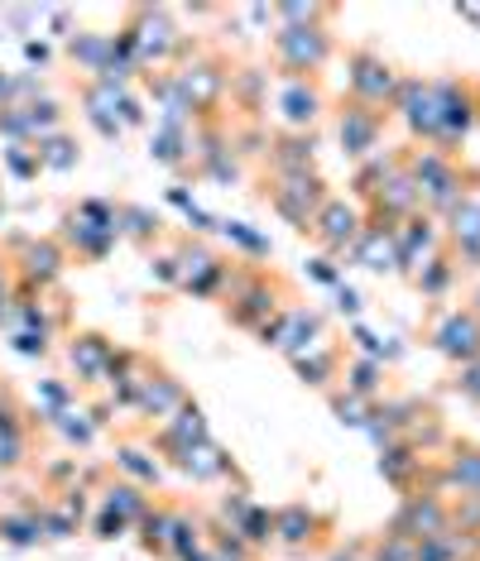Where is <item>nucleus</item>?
<instances>
[{"mask_svg":"<svg viewBox=\"0 0 480 561\" xmlns=\"http://www.w3.org/2000/svg\"><path fill=\"white\" fill-rule=\"evenodd\" d=\"M447 528H452V514H447V504H442L437 494H409L403 508L395 514V523H389V533H399V538H409V542L442 538Z\"/></svg>","mask_w":480,"mask_h":561,"instance_id":"1","label":"nucleus"},{"mask_svg":"<svg viewBox=\"0 0 480 561\" xmlns=\"http://www.w3.org/2000/svg\"><path fill=\"white\" fill-rule=\"evenodd\" d=\"M437 351L452 355V360H480V317L476 312H452L447 322L437 327Z\"/></svg>","mask_w":480,"mask_h":561,"instance_id":"2","label":"nucleus"},{"mask_svg":"<svg viewBox=\"0 0 480 561\" xmlns=\"http://www.w3.org/2000/svg\"><path fill=\"white\" fill-rule=\"evenodd\" d=\"M279 54L294 72H312V68H322V58H327V34L308 30V24H294V30L279 34Z\"/></svg>","mask_w":480,"mask_h":561,"instance_id":"3","label":"nucleus"},{"mask_svg":"<svg viewBox=\"0 0 480 561\" xmlns=\"http://www.w3.org/2000/svg\"><path fill=\"white\" fill-rule=\"evenodd\" d=\"M351 68H356L351 72V92H356L365 106H375V101H385L389 92H395V72H389L385 58H375V54L361 48V54L351 58Z\"/></svg>","mask_w":480,"mask_h":561,"instance_id":"4","label":"nucleus"},{"mask_svg":"<svg viewBox=\"0 0 480 561\" xmlns=\"http://www.w3.org/2000/svg\"><path fill=\"white\" fill-rule=\"evenodd\" d=\"M312 231H318L322 245L341 250L351 236L361 231V216H356V207H346V202H322V211H318V221H312Z\"/></svg>","mask_w":480,"mask_h":561,"instance_id":"5","label":"nucleus"},{"mask_svg":"<svg viewBox=\"0 0 480 561\" xmlns=\"http://www.w3.org/2000/svg\"><path fill=\"white\" fill-rule=\"evenodd\" d=\"M403 116L419 135H437L442 130V106H437V87L409 82L403 87Z\"/></svg>","mask_w":480,"mask_h":561,"instance_id":"6","label":"nucleus"},{"mask_svg":"<svg viewBox=\"0 0 480 561\" xmlns=\"http://www.w3.org/2000/svg\"><path fill=\"white\" fill-rule=\"evenodd\" d=\"M318 528H322V518L302 504H288V508L274 514V538H279L284 547H308L312 538H318Z\"/></svg>","mask_w":480,"mask_h":561,"instance_id":"7","label":"nucleus"},{"mask_svg":"<svg viewBox=\"0 0 480 561\" xmlns=\"http://www.w3.org/2000/svg\"><path fill=\"white\" fill-rule=\"evenodd\" d=\"M375 135H380V116H375L370 106H351L346 116H341V145H346V154L375 149Z\"/></svg>","mask_w":480,"mask_h":561,"instance_id":"8","label":"nucleus"},{"mask_svg":"<svg viewBox=\"0 0 480 561\" xmlns=\"http://www.w3.org/2000/svg\"><path fill=\"white\" fill-rule=\"evenodd\" d=\"M356 260L365 264V270H375V274H389L399 264V240H395V231H380V226H375V231H365L361 236V250H356Z\"/></svg>","mask_w":480,"mask_h":561,"instance_id":"9","label":"nucleus"},{"mask_svg":"<svg viewBox=\"0 0 480 561\" xmlns=\"http://www.w3.org/2000/svg\"><path fill=\"white\" fill-rule=\"evenodd\" d=\"M279 106H284V116L294 121V125H308L312 116H318V106H322V101H318V92H312L308 82H288V87H284V101H279Z\"/></svg>","mask_w":480,"mask_h":561,"instance_id":"10","label":"nucleus"},{"mask_svg":"<svg viewBox=\"0 0 480 561\" xmlns=\"http://www.w3.org/2000/svg\"><path fill=\"white\" fill-rule=\"evenodd\" d=\"M231 533H240V538H245V547H264V542H274V514H264V508L250 504V514L240 518Z\"/></svg>","mask_w":480,"mask_h":561,"instance_id":"11","label":"nucleus"},{"mask_svg":"<svg viewBox=\"0 0 480 561\" xmlns=\"http://www.w3.org/2000/svg\"><path fill=\"white\" fill-rule=\"evenodd\" d=\"M413 547H419V542L399 538V533H385V542H375L370 561H413Z\"/></svg>","mask_w":480,"mask_h":561,"instance_id":"12","label":"nucleus"},{"mask_svg":"<svg viewBox=\"0 0 480 561\" xmlns=\"http://www.w3.org/2000/svg\"><path fill=\"white\" fill-rule=\"evenodd\" d=\"M298 365V375H302V385H327V375H332V355H312V360H308V355H302V360H294Z\"/></svg>","mask_w":480,"mask_h":561,"instance_id":"13","label":"nucleus"},{"mask_svg":"<svg viewBox=\"0 0 480 561\" xmlns=\"http://www.w3.org/2000/svg\"><path fill=\"white\" fill-rule=\"evenodd\" d=\"M375 389H380V365L361 360L356 369H351V393H375Z\"/></svg>","mask_w":480,"mask_h":561,"instance_id":"14","label":"nucleus"},{"mask_svg":"<svg viewBox=\"0 0 480 561\" xmlns=\"http://www.w3.org/2000/svg\"><path fill=\"white\" fill-rule=\"evenodd\" d=\"M226 236H231V240H240V245H245V250H255V254H270V240H264V236H255V231H250L245 221H226Z\"/></svg>","mask_w":480,"mask_h":561,"instance_id":"15","label":"nucleus"},{"mask_svg":"<svg viewBox=\"0 0 480 561\" xmlns=\"http://www.w3.org/2000/svg\"><path fill=\"white\" fill-rule=\"evenodd\" d=\"M332 408L341 413V423H351V427H365V408H361L356 399H341V393H336V399H332Z\"/></svg>","mask_w":480,"mask_h":561,"instance_id":"16","label":"nucleus"},{"mask_svg":"<svg viewBox=\"0 0 480 561\" xmlns=\"http://www.w3.org/2000/svg\"><path fill=\"white\" fill-rule=\"evenodd\" d=\"M279 15H284V20H318L322 10H318V5H284Z\"/></svg>","mask_w":480,"mask_h":561,"instance_id":"17","label":"nucleus"},{"mask_svg":"<svg viewBox=\"0 0 480 561\" xmlns=\"http://www.w3.org/2000/svg\"><path fill=\"white\" fill-rule=\"evenodd\" d=\"M461 389H466V393H476V399H480V360H471V365H466V375H461Z\"/></svg>","mask_w":480,"mask_h":561,"instance_id":"18","label":"nucleus"},{"mask_svg":"<svg viewBox=\"0 0 480 561\" xmlns=\"http://www.w3.org/2000/svg\"><path fill=\"white\" fill-rule=\"evenodd\" d=\"M336 302H341V312H361V293L356 288H336Z\"/></svg>","mask_w":480,"mask_h":561,"instance_id":"19","label":"nucleus"},{"mask_svg":"<svg viewBox=\"0 0 480 561\" xmlns=\"http://www.w3.org/2000/svg\"><path fill=\"white\" fill-rule=\"evenodd\" d=\"M312 274H318L322 284H336V270H332V264H327V260H312Z\"/></svg>","mask_w":480,"mask_h":561,"instance_id":"20","label":"nucleus"},{"mask_svg":"<svg viewBox=\"0 0 480 561\" xmlns=\"http://www.w3.org/2000/svg\"><path fill=\"white\" fill-rule=\"evenodd\" d=\"M327 561H370V557H361V547H351V552H346V547H341V552H332Z\"/></svg>","mask_w":480,"mask_h":561,"instance_id":"21","label":"nucleus"}]
</instances>
